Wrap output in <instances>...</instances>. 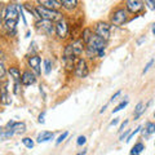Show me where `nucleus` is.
<instances>
[{"mask_svg":"<svg viewBox=\"0 0 155 155\" xmlns=\"http://www.w3.org/2000/svg\"><path fill=\"white\" fill-rule=\"evenodd\" d=\"M5 75V67L3 66V64H0V79H3Z\"/></svg>","mask_w":155,"mask_h":155,"instance_id":"34","label":"nucleus"},{"mask_svg":"<svg viewBox=\"0 0 155 155\" xmlns=\"http://www.w3.org/2000/svg\"><path fill=\"white\" fill-rule=\"evenodd\" d=\"M153 34H154V35H155V23H154V25H153Z\"/></svg>","mask_w":155,"mask_h":155,"instance_id":"42","label":"nucleus"},{"mask_svg":"<svg viewBox=\"0 0 155 155\" xmlns=\"http://www.w3.org/2000/svg\"><path fill=\"white\" fill-rule=\"evenodd\" d=\"M22 143L25 145V147H27V149H32L34 147V141L30 137H23L22 138Z\"/></svg>","mask_w":155,"mask_h":155,"instance_id":"26","label":"nucleus"},{"mask_svg":"<svg viewBox=\"0 0 155 155\" xmlns=\"http://www.w3.org/2000/svg\"><path fill=\"white\" fill-rule=\"evenodd\" d=\"M153 64H154V60H150L149 62H147V65L146 66H145V69H143V71H142V74L145 75V74H146V72L150 70V67H151L153 66Z\"/></svg>","mask_w":155,"mask_h":155,"instance_id":"32","label":"nucleus"},{"mask_svg":"<svg viewBox=\"0 0 155 155\" xmlns=\"http://www.w3.org/2000/svg\"><path fill=\"white\" fill-rule=\"evenodd\" d=\"M110 30H111V26L105 21H98L94 25V34L105 39L106 41L110 39Z\"/></svg>","mask_w":155,"mask_h":155,"instance_id":"7","label":"nucleus"},{"mask_svg":"<svg viewBox=\"0 0 155 155\" xmlns=\"http://www.w3.org/2000/svg\"><path fill=\"white\" fill-rule=\"evenodd\" d=\"M74 74L76 78H79V79H83V78L88 76L89 69H88V65H87V61L84 58H78L75 69H74Z\"/></svg>","mask_w":155,"mask_h":155,"instance_id":"8","label":"nucleus"},{"mask_svg":"<svg viewBox=\"0 0 155 155\" xmlns=\"http://www.w3.org/2000/svg\"><path fill=\"white\" fill-rule=\"evenodd\" d=\"M12 136H14V132L11 129H7V130H3L2 133H0V141H5V140L11 138Z\"/></svg>","mask_w":155,"mask_h":155,"instance_id":"22","label":"nucleus"},{"mask_svg":"<svg viewBox=\"0 0 155 155\" xmlns=\"http://www.w3.org/2000/svg\"><path fill=\"white\" fill-rule=\"evenodd\" d=\"M4 14H5V8L0 5V23H2V21H4Z\"/></svg>","mask_w":155,"mask_h":155,"instance_id":"33","label":"nucleus"},{"mask_svg":"<svg viewBox=\"0 0 155 155\" xmlns=\"http://www.w3.org/2000/svg\"><path fill=\"white\" fill-rule=\"evenodd\" d=\"M145 110H146V106H145L142 102H138L137 106H136V109H134V120H137L140 116H141L143 113H145Z\"/></svg>","mask_w":155,"mask_h":155,"instance_id":"19","label":"nucleus"},{"mask_svg":"<svg viewBox=\"0 0 155 155\" xmlns=\"http://www.w3.org/2000/svg\"><path fill=\"white\" fill-rule=\"evenodd\" d=\"M23 7L27 9V12H28V13H32L36 18H39L38 13H36V8H35V7H31V4H30V3H25V4H23Z\"/></svg>","mask_w":155,"mask_h":155,"instance_id":"25","label":"nucleus"},{"mask_svg":"<svg viewBox=\"0 0 155 155\" xmlns=\"http://www.w3.org/2000/svg\"><path fill=\"white\" fill-rule=\"evenodd\" d=\"M128 12L125 8H116L110 16V21L114 26H123L128 22Z\"/></svg>","mask_w":155,"mask_h":155,"instance_id":"5","label":"nucleus"},{"mask_svg":"<svg viewBox=\"0 0 155 155\" xmlns=\"http://www.w3.org/2000/svg\"><path fill=\"white\" fill-rule=\"evenodd\" d=\"M141 129H142V127H141V125H140V127H137V128H136V129L133 130V132H130L128 137L125 138V142H129L130 140H132V138L134 137V134H137V133H138V132H140V130H141Z\"/></svg>","mask_w":155,"mask_h":155,"instance_id":"27","label":"nucleus"},{"mask_svg":"<svg viewBox=\"0 0 155 155\" xmlns=\"http://www.w3.org/2000/svg\"><path fill=\"white\" fill-rule=\"evenodd\" d=\"M56 35L58 39H66L69 35V23L65 18H61L56 22Z\"/></svg>","mask_w":155,"mask_h":155,"instance_id":"10","label":"nucleus"},{"mask_svg":"<svg viewBox=\"0 0 155 155\" xmlns=\"http://www.w3.org/2000/svg\"><path fill=\"white\" fill-rule=\"evenodd\" d=\"M71 47H72V52H74V54L78 58L85 52V43L83 41V39H76V40H74L71 43Z\"/></svg>","mask_w":155,"mask_h":155,"instance_id":"14","label":"nucleus"},{"mask_svg":"<svg viewBox=\"0 0 155 155\" xmlns=\"http://www.w3.org/2000/svg\"><path fill=\"white\" fill-rule=\"evenodd\" d=\"M27 64H28V66H30L31 71L36 76H39V75L41 74V69H40V66H41V57L39 56V54H31V56H28L27 57Z\"/></svg>","mask_w":155,"mask_h":155,"instance_id":"9","label":"nucleus"},{"mask_svg":"<svg viewBox=\"0 0 155 155\" xmlns=\"http://www.w3.org/2000/svg\"><path fill=\"white\" fill-rule=\"evenodd\" d=\"M19 9L21 5L16 3H9L5 7V14H4V26L9 34H14L19 19Z\"/></svg>","mask_w":155,"mask_h":155,"instance_id":"1","label":"nucleus"},{"mask_svg":"<svg viewBox=\"0 0 155 155\" xmlns=\"http://www.w3.org/2000/svg\"><path fill=\"white\" fill-rule=\"evenodd\" d=\"M154 145H155V142H154Z\"/></svg>","mask_w":155,"mask_h":155,"instance_id":"45","label":"nucleus"},{"mask_svg":"<svg viewBox=\"0 0 155 155\" xmlns=\"http://www.w3.org/2000/svg\"><path fill=\"white\" fill-rule=\"evenodd\" d=\"M154 118H155V113H154Z\"/></svg>","mask_w":155,"mask_h":155,"instance_id":"44","label":"nucleus"},{"mask_svg":"<svg viewBox=\"0 0 155 155\" xmlns=\"http://www.w3.org/2000/svg\"><path fill=\"white\" fill-rule=\"evenodd\" d=\"M143 3L146 4L149 9H151V11H155V0H143Z\"/></svg>","mask_w":155,"mask_h":155,"instance_id":"29","label":"nucleus"},{"mask_svg":"<svg viewBox=\"0 0 155 155\" xmlns=\"http://www.w3.org/2000/svg\"><path fill=\"white\" fill-rule=\"evenodd\" d=\"M54 138V133L53 132H48V130H43L41 133H39L38 134V138H36V141L39 143H41V142H47V141H51V140Z\"/></svg>","mask_w":155,"mask_h":155,"instance_id":"17","label":"nucleus"},{"mask_svg":"<svg viewBox=\"0 0 155 155\" xmlns=\"http://www.w3.org/2000/svg\"><path fill=\"white\" fill-rule=\"evenodd\" d=\"M67 136H69V132H64V133H62V134L60 136V137H58V138H57V141H56V143H57V145H60V143H61L62 141H65V138L67 137Z\"/></svg>","mask_w":155,"mask_h":155,"instance_id":"31","label":"nucleus"},{"mask_svg":"<svg viewBox=\"0 0 155 155\" xmlns=\"http://www.w3.org/2000/svg\"><path fill=\"white\" fill-rule=\"evenodd\" d=\"M44 118H45V113H41L40 115H39V119H38V120H39V123L44 124V122H45V119H44Z\"/></svg>","mask_w":155,"mask_h":155,"instance_id":"36","label":"nucleus"},{"mask_svg":"<svg viewBox=\"0 0 155 155\" xmlns=\"http://www.w3.org/2000/svg\"><path fill=\"white\" fill-rule=\"evenodd\" d=\"M38 5H41L47 9H52V11H60L62 8L60 0H36Z\"/></svg>","mask_w":155,"mask_h":155,"instance_id":"12","label":"nucleus"},{"mask_svg":"<svg viewBox=\"0 0 155 155\" xmlns=\"http://www.w3.org/2000/svg\"><path fill=\"white\" fill-rule=\"evenodd\" d=\"M60 2H61L62 8L69 12L75 11L78 8V4H79V0H60Z\"/></svg>","mask_w":155,"mask_h":155,"instance_id":"16","label":"nucleus"},{"mask_svg":"<svg viewBox=\"0 0 155 155\" xmlns=\"http://www.w3.org/2000/svg\"><path fill=\"white\" fill-rule=\"evenodd\" d=\"M52 71V61L49 60V58H45L44 60V72L45 75H49Z\"/></svg>","mask_w":155,"mask_h":155,"instance_id":"24","label":"nucleus"},{"mask_svg":"<svg viewBox=\"0 0 155 155\" xmlns=\"http://www.w3.org/2000/svg\"><path fill=\"white\" fill-rule=\"evenodd\" d=\"M36 83V75L34 74L32 71L30 70H26L22 72L21 75V84L25 85V87H28V85H32Z\"/></svg>","mask_w":155,"mask_h":155,"instance_id":"11","label":"nucleus"},{"mask_svg":"<svg viewBox=\"0 0 155 155\" xmlns=\"http://www.w3.org/2000/svg\"><path fill=\"white\" fill-rule=\"evenodd\" d=\"M145 133H146L147 136L155 133V123H153V122H147L146 125H145Z\"/></svg>","mask_w":155,"mask_h":155,"instance_id":"23","label":"nucleus"},{"mask_svg":"<svg viewBox=\"0 0 155 155\" xmlns=\"http://www.w3.org/2000/svg\"><path fill=\"white\" fill-rule=\"evenodd\" d=\"M143 150H145V145L142 142H137L132 149H130L129 155H140L143 151Z\"/></svg>","mask_w":155,"mask_h":155,"instance_id":"20","label":"nucleus"},{"mask_svg":"<svg viewBox=\"0 0 155 155\" xmlns=\"http://www.w3.org/2000/svg\"><path fill=\"white\" fill-rule=\"evenodd\" d=\"M97 57H98V58H104L105 57V49L98 51V53H97Z\"/></svg>","mask_w":155,"mask_h":155,"instance_id":"38","label":"nucleus"},{"mask_svg":"<svg viewBox=\"0 0 155 155\" xmlns=\"http://www.w3.org/2000/svg\"><path fill=\"white\" fill-rule=\"evenodd\" d=\"M87 142V138H85V136H79L76 140V145L78 146H81V145H84Z\"/></svg>","mask_w":155,"mask_h":155,"instance_id":"30","label":"nucleus"},{"mask_svg":"<svg viewBox=\"0 0 155 155\" xmlns=\"http://www.w3.org/2000/svg\"><path fill=\"white\" fill-rule=\"evenodd\" d=\"M92 34H93V31H92L91 28H88V27L83 30V34H81V39H83V41L85 43V44L89 41V39H91V36H92Z\"/></svg>","mask_w":155,"mask_h":155,"instance_id":"21","label":"nucleus"},{"mask_svg":"<svg viewBox=\"0 0 155 155\" xmlns=\"http://www.w3.org/2000/svg\"><path fill=\"white\" fill-rule=\"evenodd\" d=\"M119 123V119H114V120H111V123H110V127H113V125H116V124H118Z\"/></svg>","mask_w":155,"mask_h":155,"instance_id":"40","label":"nucleus"},{"mask_svg":"<svg viewBox=\"0 0 155 155\" xmlns=\"http://www.w3.org/2000/svg\"><path fill=\"white\" fill-rule=\"evenodd\" d=\"M7 129H11L14 132V134H21L23 132H26V124L23 122H9L7 124Z\"/></svg>","mask_w":155,"mask_h":155,"instance_id":"15","label":"nucleus"},{"mask_svg":"<svg viewBox=\"0 0 155 155\" xmlns=\"http://www.w3.org/2000/svg\"><path fill=\"white\" fill-rule=\"evenodd\" d=\"M120 94H122V91H118V92H116V93H115V94H114V96L110 98V102H113V101H115V100L118 98V97H119Z\"/></svg>","mask_w":155,"mask_h":155,"instance_id":"37","label":"nucleus"},{"mask_svg":"<svg viewBox=\"0 0 155 155\" xmlns=\"http://www.w3.org/2000/svg\"><path fill=\"white\" fill-rule=\"evenodd\" d=\"M11 96H9L8 92V84L7 81L0 84V104L3 105H11Z\"/></svg>","mask_w":155,"mask_h":155,"instance_id":"13","label":"nucleus"},{"mask_svg":"<svg viewBox=\"0 0 155 155\" xmlns=\"http://www.w3.org/2000/svg\"><path fill=\"white\" fill-rule=\"evenodd\" d=\"M8 72H9V75H11V78H13L14 81H21V75H22V74H21V70H19L17 66L9 67Z\"/></svg>","mask_w":155,"mask_h":155,"instance_id":"18","label":"nucleus"},{"mask_svg":"<svg viewBox=\"0 0 155 155\" xmlns=\"http://www.w3.org/2000/svg\"><path fill=\"white\" fill-rule=\"evenodd\" d=\"M106 48V40L102 39L101 36L96 35L93 32L92 36L89 39V41L85 44V53H87V57L89 60H93L94 57H97V53L98 51H102Z\"/></svg>","mask_w":155,"mask_h":155,"instance_id":"2","label":"nucleus"},{"mask_svg":"<svg viewBox=\"0 0 155 155\" xmlns=\"http://www.w3.org/2000/svg\"><path fill=\"white\" fill-rule=\"evenodd\" d=\"M36 13L39 16V19H49V21H58L62 18V14L60 11H52V9H47L41 5H35Z\"/></svg>","mask_w":155,"mask_h":155,"instance_id":"4","label":"nucleus"},{"mask_svg":"<svg viewBox=\"0 0 155 155\" xmlns=\"http://www.w3.org/2000/svg\"><path fill=\"white\" fill-rule=\"evenodd\" d=\"M129 132H130V130H129V129H127L124 133H122V136H120V141H124V138H127L128 136H129Z\"/></svg>","mask_w":155,"mask_h":155,"instance_id":"35","label":"nucleus"},{"mask_svg":"<svg viewBox=\"0 0 155 155\" xmlns=\"http://www.w3.org/2000/svg\"><path fill=\"white\" fill-rule=\"evenodd\" d=\"M124 8L128 13L140 14L145 11V3L143 0H124Z\"/></svg>","mask_w":155,"mask_h":155,"instance_id":"6","label":"nucleus"},{"mask_svg":"<svg viewBox=\"0 0 155 155\" xmlns=\"http://www.w3.org/2000/svg\"><path fill=\"white\" fill-rule=\"evenodd\" d=\"M3 130H4V129H3L2 127H0V133H2V132H3Z\"/></svg>","mask_w":155,"mask_h":155,"instance_id":"43","label":"nucleus"},{"mask_svg":"<svg viewBox=\"0 0 155 155\" xmlns=\"http://www.w3.org/2000/svg\"><path fill=\"white\" fill-rule=\"evenodd\" d=\"M87 154V150H83V151H80L79 154H76V155H85Z\"/></svg>","mask_w":155,"mask_h":155,"instance_id":"41","label":"nucleus"},{"mask_svg":"<svg viewBox=\"0 0 155 155\" xmlns=\"http://www.w3.org/2000/svg\"><path fill=\"white\" fill-rule=\"evenodd\" d=\"M127 124H128V120H124V123H123L122 125H120V129H119L120 132H123V130H124V128H125V125H127Z\"/></svg>","mask_w":155,"mask_h":155,"instance_id":"39","label":"nucleus"},{"mask_svg":"<svg viewBox=\"0 0 155 155\" xmlns=\"http://www.w3.org/2000/svg\"><path fill=\"white\" fill-rule=\"evenodd\" d=\"M35 30L38 34L40 35H45V36H52L53 34H56V23L49 19H38L34 23Z\"/></svg>","mask_w":155,"mask_h":155,"instance_id":"3","label":"nucleus"},{"mask_svg":"<svg viewBox=\"0 0 155 155\" xmlns=\"http://www.w3.org/2000/svg\"><path fill=\"white\" fill-rule=\"evenodd\" d=\"M127 105H128V101H127V100H125V101H122V102H120L118 106H116L115 109H113V113H118V111H120L122 109H124Z\"/></svg>","mask_w":155,"mask_h":155,"instance_id":"28","label":"nucleus"}]
</instances>
